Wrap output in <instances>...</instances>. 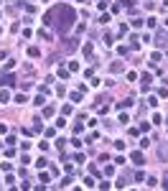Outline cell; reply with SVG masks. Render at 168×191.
<instances>
[{
	"label": "cell",
	"mask_w": 168,
	"mask_h": 191,
	"mask_svg": "<svg viewBox=\"0 0 168 191\" xmlns=\"http://www.w3.org/2000/svg\"><path fill=\"white\" fill-rule=\"evenodd\" d=\"M133 161L135 163H143V153H133Z\"/></svg>",
	"instance_id": "2"
},
{
	"label": "cell",
	"mask_w": 168,
	"mask_h": 191,
	"mask_svg": "<svg viewBox=\"0 0 168 191\" xmlns=\"http://www.w3.org/2000/svg\"><path fill=\"white\" fill-rule=\"evenodd\" d=\"M48 18H59V20H53V23H56V28L64 33V31H69V28H72L74 10L69 8V5H56V8H53L51 13H48Z\"/></svg>",
	"instance_id": "1"
},
{
	"label": "cell",
	"mask_w": 168,
	"mask_h": 191,
	"mask_svg": "<svg viewBox=\"0 0 168 191\" xmlns=\"http://www.w3.org/2000/svg\"><path fill=\"white\" fill-rule=\"evenodd\" d=\"M0 102H8V92H3V89H0Z\"/></svg>",
	"instance_id": "3"
}]
</instances>
